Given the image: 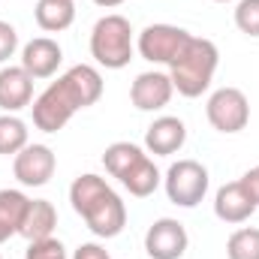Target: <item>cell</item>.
<instances>
[{"mask_svg":"<svg viewBox=\"0 0 259 259\" xmlns=\"http://www.w3.org/2000/svg\"><path fill=\"white\" fill-rule=\"evenodd\" d=\"M103 97V75L91 64L69 66L58 81H52L33 100V124L42 133H58L69 124V118Z\"/></svg>","mask_w":259,"mask_h":259,"instance_id":"6da1fadb","label":"cell"},{"mask_svg":"<svg viewBox=\"0 0 259 259\" xmlns=\"http://www.w3.org/2000/svg\"><path fill=\"white\" fill-rule=\"evenodd\" d=\"M69 202L97 238H118L127 226L124 199L94 172H84L69 184Z\"/></svg>","mask_w":259,"mask_h":259,"instance_id":"7a4b0ae2","label":"cell"},{"mask_svg":"<svg viewBox=\"0 0 259 259\" xmlns=\"http://www.w3.org/2000/svg\"><path fill=\"white\" fill-rule=\"evenodd\" d=\"M217 64H220V52L211 39L205 36H190L187 49L169 64V78H172V88L187 97V100H196L202 97L208 88H211V78L217 72Z\"/></svg>","mask_w":259,"mask_h":259,"instance_id":"3957f363","label":"cell"},{"mask_svg":"<svg viewBox=\"0 0 259 259\" xmlns=\"http://www.w3.org/2000/svg\"><path fill=\"white\" fill-rule=\"evenodd\" d=\"M91 58L106 69H124L133 61V27L124 15H103L91 30Z\"/></svg>","mask_w":259,"mask_h":259,"instance_id":"277c9868","label":"cell"},{"mask_svg":"<svg viewBox=\"0 0 259 259\" xmlns=\"http://www.w3.org/2000/svg\"><path fill=\"white\" fill-rule=\"evenodd\" d=\"M208 169L199 160H178L169 166V172L163 175V187L172 205L178 208H196L205 193H208Z\"/></svg>","mask_w":259,"mask_h":259,"instance_id":"5b68a950","label":"cell"},{"mask_svg":"<svg viewBox=\"0 0 259 259\" xmlns=\"http://www.w3.org/2000/svg\"><path fill=\"white\" fill-rule=\"evenodd\" d=\"M205 115L217 133L232 136L250 124V100L238 88H217L205 103Z\"/></svg>","mask_w":259,"mask_h":259,"instance_id":"8992f818","label":"cell"},{"mask_svg":"<svg viewBox=\"0 0 259 259\" xmlns=\"http://www.w3.org/2000/svg\"><path fill=\"white\" fill-rule=\"evenodd\" d=\"M193 33H187L184 27H175V24H148L142 33H139V55L142 61L148 64H172L190 42Z\"/></svg>","mask_w":259,"mask_h":259,"instance_id":"52a82bcc","label":"cell"},{"mask_svg":"<svg viewBox=\"0 0 259 259\" xmlns=\"http://www.w3.org/2000/svg\"><path fill=\"white\" fill-rule=\"evenodd\" d=\"M55 169H58L55 151L49 145H39V142L21 148L12 157V172H15L18 184H24V187H46L52 181Z\"/></svg>","mask_w":259,"mask_h":259,"instance_id":"ba28073f","label":"cell"},{"mask_svg":"<svg viewBox=\"0 0 259 259\" xmlns=\"http://www.w3.org/2000/svg\"><path fill=\"white\" fill-rule=\"evenodd\" d=\"M190 247V235L184 223L175 217H160L145 232V250L151 259H181Z\"/></svg>","mask_w":259,"mask_h":259,"instance_id":"9c48e42d","label":"cell"},{"mask_svg":"<svg viewBox=\"0 0 259 259\" xmlns=\"http://www.w3.org/2000/svg\"><path fill=\"white\" fill-rule=\"evenodd\" d=\"M175 88H172V78L169 72H139L136 81L130 84V103L139 109V112H160L169 106Z\"/></svg>","mask_w":259,"mask_h":259,"instance_id":"30bf717a","label":"cell"},{"mask_svg":"<svg viewBox=\"0 0 259 259\" xmlns=\"http://www.w3.org/2000/svg\"><path fill=\"white\" fill-rule=\"evenodd\" d=\"M256 208H259L256 199L250 196V190L244 187L241 178L223 184V187L214 193V214H217V220H223V223H229V226H238V223L250 220V217L256 214Z\"/></svg>","mask_w":259,"mask_h":259,"instance_id":"8fae6325","label":"cell"},{"mask_svg":"<svg viewBox=\"0 0 259 259\" xmlns=\"http://www.w3.org/2000/svg\"><path fill=\"white\" fill-rule=\"evenodd\" d=\"M184 142H187V127L175 115H163L145 130V151L154 157H172L184 148Z\"/></svg>","mask_w":259,"mask_h":259,"instance_id":"7c38bea8","label":"cell"},{"mask_svg":"<svg viewBox=\"0 0 259 259\" xmlns=\"http://www.w3.org/2000/svg\"><path fill=\"white\" fill-rule=\"evenodd\" d=\"M64 61V49L52 39V36H36L21 49V66L27 69V75L36 78H52L58 72V66Z\"/></svg>","mask_w":259,"mask_h":259,"instance_id":"4fadbf2b","label":"cell"},{"mask_svg":"<svg viewBox=\"0 0 259 259\" xmlns=\"http://www.w3.org/2000/svg\"><path fill=\"white\" fill-rule=\"evenodd\" d=\"M33 100V78L27 75V69L18 66H3L0 69V109L6 115H15L21 109H27Z\"/></svg>","mask_w":259,"mask_h":259,"instance_id":"5bb4252c","label":"cell"},{"mask_svg":"<svg viewBox=\"0 0 259 259\" xmlns=\"http://www.w3.org/2000/svg\"><path fill=\"white\" fill-rule=\"evenodd\" d=\"M55 226H58V211H55V205H52L49 199H30L18 235H24L27 241H42V238H52Z\"/></svg>","mask_w":259,"mask_h":259,"instance_id":"9a60e30c","label":"cell"},{"mask_svg":"<svg viewBox=\"0 0 259 259\" xmlns=\"http://www.w3.org/2000/svg\"><path fill=\"white\" fill-rule=\"evenodd\" d=\"M160 181H163V175H160V169L154 166V160L148 157V151L130 166L127 172H124V178H121V184H124L130 190V196H136V199H148V196L160 187Z\"/></svg>","mask_w":259,"mask_h":259,"instance_id":"2e32d148","label":"cell"},{"mask_svg":"<svg viewBox=\"0 0 259 259\" xmlns=\"http://www.w3.org/2000/svg\"><path fill=\"white\" fill-rule=\"evenodd\" d=\"M33 18L46 33H61L75 21V3L72 0H36Z\"/></svg>","mask_w":259,"mask_h":259,"instance_id":"e0dca14e","label":"cell"},{"mask_svg":"<svg viewBox=\"0 0 259 259\" xmlns=\"http://www.w3.org/2000/svg\"><path fill=\"white\" fill-rule=\"evenodd\" d=\"M27 196L21 190H0V244L21 232V220L27 211Z\"/></svg>","mask_w":259,"mask_h":259,"instance_id":"ac0fdd59","label":"cell"},{"mask_svg":"<svg viewBox=\"0 0 259 259\" xmlns=\"http://www.w3.org/2000/svg\"><path fill=\"white\" fill-rule=\"evenodd\" d=\"M142 154H145V148H139V145H133V142H112V145L106 148V154H103V166H106V172H109L112 178L121 181L124 172H127Z\"/></svg>","mask_w":259,"mask_h":259,"instance_id":"d6986e66","label":"cell"},{"mask_svg":"<svg viewBox=\"0 0 259 259\" xmlns=\"http://www.w3.org/2000/svg\"><path fill=\"white\" fill-rule=\"evenodd\" d=\"M27 124L15 115H0V154L3 157H15L21 148H27Z\"/></svg>","mask_w":259,"mask_h":259,"instance_id":"ffe728a7","label":"cell"},{"mask_svg":"<svg viewBox=\"0 0 259 259\" xmlns=\"http://www.w3.org/2000/svg\"><path fill=\"white\" fill-rule=\"evenodd\" d=\"M226 256L229 259H259V229L244 226L235 229L226 241Z\"/></svg>","mask_w":259,"mask_h":259,"instance_id":"44dd1931","label":"cell"},{"mask_svg":"<svg viewBox=\"0 0 259 259\" xmlns=\"http://www.w3.org/2000/svg\"><path fill=\"white\" fill-rule=\"evenodd\" d=\"M235 27L247 36H259V0H238L235 3Z\"/></svg>","mask_w":259,"mask_h":259,"instance_id":"7402d4cb","label":"cell"},{"mask_svg":"<svg viewBox=\"0 0 259 259\" xmlns=\"http://www.w3.org/2000/svg\"><path fill=\"white\" fill-rule=\"evenodd\" d=\"M24 259H69L66 247L61 244V238H42V241H27Z\"/></svg>","mask_w":259,"mask_h":259,"instance_id":"603a6c76","label":"cell"},{"mask_svg":"<svg viewBox=\"0 0 259 259\" xmlns=\"http://www.w3.org/2000/svg\"><path fill=\"white\" fill-rule=\"evenodd\" d=\"M15 52H18V30L9 21H0V64L15 58Z\"/></svg>","mask_w":259,"mask_h":259,"instance_id":"cb8c5ba5","label":"cell"},{"mask_svg":"<svg viewBox=\"0 0 259 259\" xmlns=\"http://www.w3.org/2000/svg\"><path fill=\"white\" fill-rule=\"evenodd\" d=\"M69 259H112V253H109L103 244L88 241V244H78V247L72 250V256H69Z\"/></svg>","mask_w":259,"mask_h":259,"instance_id":"d4e9b609","label":"cell"},{"mask_svg":"<svg viewBox=\"0 0 259 259\" xmlns=\"http://www.w3.org/2000/svg\"><path fill=\"white\" fill-rule=\"evenodd\" d=\"M241 181H244V187L250 190V196L256 199V205H259V166H253L250 172H244V175H241Z\"/></svg>","mask_w":259,"mask_h":259,"instance_id":"484cf974","label":"cell"},{"mask_svg":"<svg viewBox=\"0 0 259 259\" xmlns=\"http://www.w3.org/2000/svg\"><path fill=\"white\" fill-rule=\"evenodd\" d=\"M97 6H103V9H115V6H121L124 0H94Z\"/></svg>","mask_w":259,"mask_h":259,"instance_id":"4316f807","label":"cell"},{"mask_svg":"<svg viewBox=\"0 0 259 259\" xmlns=\"http://www.w3.org/2000/svg\"><path fill=\"white\" fill-rule=\"evenodd\" d=\"M214 3H229V0H214Z\"/></svg>","mask_w":259,"mask_h":259,"instance_id":"83f0119b","label":"cell"},{"mask_svg":"<svg viewBox=\"0 0 259 259\" xmlns=\"http://www.w3.org/2000/svg\"><path fill=\"white\" fill-rule=\"evenodd\" d=\"M0 259H3V256H0Z\"/></svg>","mask_w":259,"mask_h":259,"instance_id":"f1b7e54d","label":"cell"}]
</instances>
